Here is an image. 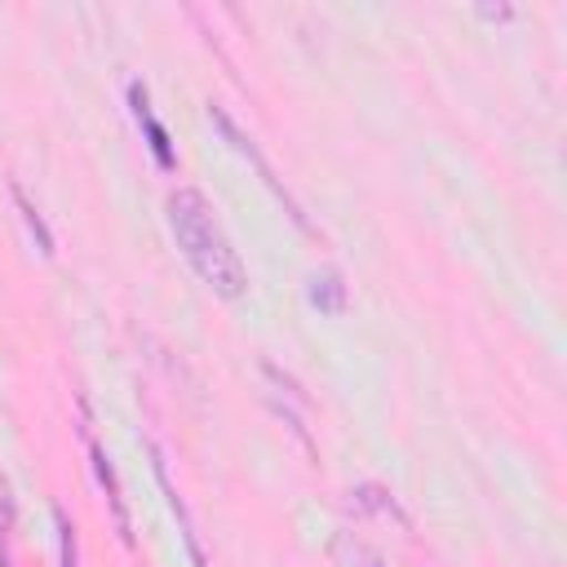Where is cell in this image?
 <instances>
[{
	"label": "cell",
	"mask_w": 567,
	"mask_h": 567,
	"mask_svg": "<svg viewBox=\"0 0 567 567\" xmlns=\"http://www.w3.org/2000/svg\"><path fill=\"white\" fill-rule=\"evenodd\" d=\"M168 226H173L177 248L186 252L190 270H195L217 297H230V301L244 297V288H248V270H244V261H239L230 235L221 230L213 204H208L199 190L182 186V190L168 195Z\"/></svg>",
	"instance_id": "cell-1"
},
{
	"label": "cell",
	"mask_w": 567,
	"mask_h": 567,
	"mask_svg": "<svg viewBox=\"0 0 567 567\" xmlns=\"http://www.w3.org/2000/svg\"><path fill=\"white\" fill-rule=\"evenodd\" d=\"M128 93H133V111H137V120H142V128H146V142H151V151H155V164H159V168H173V146H168L164 124L146 111V89H142V84H133Z\"/></svg>",
	"instance_id": "cell-2"
},
{
	"label": "cell",
	"mask_w": 567,
	"mask_h": 567,
	"mask_svg": "<svg viewBox=\"0 0 567 567\" xmlns=\"http://www.w3.org/2000/svg\"><path fill=\"white\" fill-rule=\"evenodd\" d=\"M310 301L319 306V310H328V315H341V279L337 275H315V288H310Z\"/></svg>",
	"instance_id": "cell-3"
},
{
	"label": "cell",
	"mask_w": 567,
	"mask_h": 567,
	"mask_svg": "<svg viewBox=\"0 0 567 567\" xmlns=\"http://www.w3.org/2000/svg\"><path fill=\"white\" fill-rule=\"evenodd\" d=\"M9 536H13V501L0 478V567H9Z\"/></svg>",
	"instance_id": "cell-4"
},
{
	"label": "cell",
	"mask_w": 567,
	"mask_h": 567,
	"mask_svg": "<svg viewBox=\"0 0 567 567\" xmlns=\"http://www.w3.org/2000/svg\"><path fill=\"white\" fill-rule=\"evenodd\" d=\"M58 532H62V567H75V536H71V523L58 514Z\"/></svg>",
	"instance_id": "cell-5"
}]
</instances>
